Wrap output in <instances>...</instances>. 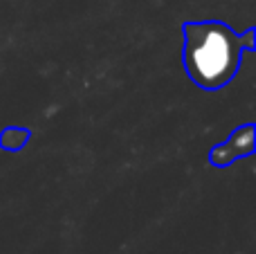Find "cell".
Here are the masks:
<instances>
[{
    "label": "cell",
    "mask_w": 256,
    "mask_h": 254,
    "mask_svg": "<svg viewBox=\"0 0 256 254\" xmlns=\"http://www.w3.org/2000/svg\"><path fill=\"white\" fill-rule=\"evenodd\" d=\"M254 128L256 126L252 122L238 126L225 142L216 144V146L209 151V164H212L214 169H227V166H232L236 160H243V158L252 156L256 148Z\"/></svg>",
    "instance_id": "7a4b0ae2"
},
{
    "label": "cell",
    "mask_w": 256,
    "mask_h": 254,
    "mask_svg": "<svg viewBox=\"0 0 256 254\" xmlns=\"http://www.w3.org/2000/svg\"><path fill=\"white\" fill-rule=\"evenodd\" d=\"M182 66L198 88L216 92L236 79L245 52L256 50V30L243 34L222 20L182 22Z\"/></svg>",
    "instance_id": "6da1fadb"
},
{
    "label": "cell",
    "mask_w": 256,
    "mask_h": 254,
    "mask_svg": "<svg viewBox=\"0 0 256 254\" xmlns=\"http://www.w3.org/2000/svg\"><path fill=\"white\" fill-rule=\"evenodd\" d=\"M32 140V130L30 128H20V126H12L4 128L0 133V148L2 151H20L30 144Z\"/></svg>",
    "instance_id": "3957f363"
}]
</instances>
